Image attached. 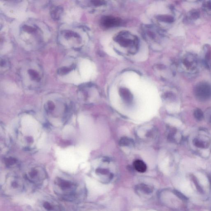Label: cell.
I'll return each instance as SVG.
<instances>
[{
  "label": "cell",
  "instance_id": "obj_1",
  "mask_svg": "<svg viewBox=\"0 0 211 211\" xmlns=\"http://www.w3.org/2000/svg\"><path fill=\"white\" fill-rule=\"evenodd\" d=\"M22 117L17 129V136L25 148L33 150L43 130L42 124L31 115L26 114Z\"/></svg>",
  "mask_w": 211,
  "mask_h": 211
},
{
  "label": "cell",
  "instance_id": "obj_2",
  "mask_svg": "<svg viewBox=\"0 0 211 211\" xmlns=\"http://www.w3.org/2000/svg\"><path fill=\"white\" fill-rule=\"evenodd\" d=\"M67 102L61 100H50L44 105L46 115L51 124L61 125L65 123L70 113Z\"/></svg>",
  "mask_w": 211,
  "mask_h": 211
},
{
  "label": "cell",
  "instance_id": "obj_3",
  "mask_svg": "<svg viewBox=\"0 0 211 211\" xmlns=\"http://www.w3.org/2000/svg\"><path fill=\"white\" fill-rule=\"evenodd\" d=\"M55 192L65 199L75 198L77 185L73 182L62 178H56L54 183Z\"/></svg>",
  "mask_w": 211,
  "mask_h": 211
},
{
  "label": "cell",
  "instance_id": "obj_4",
  "mask_svg": "<svg viewBox=\"0 0 211 211\" xmlns=\"http://www.w3.org/2000/svg\"><path fill=\"white\" fill-rule=\"evenodd\" d=\"M4 188L5 191L9 194H16L23 191L24 185L19 177L14 174H10L6 178Z\"/></svg>",
  "mask_w": 211,
  "mask_h": 211
},
{
  "label": "cell",
  "instance_id": "obj_5",
  "mask_svg": "<svg viewBox=\"0 0 211 211\" xmlns=\"http://www.w3.org/2000/svg\"><path fill=\"white\" fill-rule=\"evenodd\" d=\"M26 179L35 184H40L47 178L45 169L39 165H34L28 169L25 173Z\"/></svg>",
  "mask_w": 211,
  "mask_h": 211
},
{
  "label": "cell",
  "instance_id": "obj_6",
  "mask_svg": "<svg viewBox=\"0 0 211 211\" xmlns=\"http://www.w3.org/2000/svg\"><path fill=\"white\" fill-rule=\"evenodd\" d=\"M120 23V19L116 17L106 16L101 20V24L103 25L107 28L118 26Z\"/></svg>",
  "mask_w": 211,
  "mask_h": 211
},
{
  "label": "cell",
  "instance_id": "obj_7",
  "mask_svg": "<svg viewBox=\"0 0 211 211\" xmlns=\"http://www.w3.org/2000/svg\"><path fill=\"white\" fill-rule=\"evenodd\" d=\"M42 208L46 211H58L59 207L51 201H44L42 204Z\"/></svg>",
  "mask_w": 211,
  "mask_h": 211
},
{
  "label": "cell",
  "instance_id": "obj_8",
  "mask_svg": "<svg viewBox=\"0 0 211 211\" xmlns=\"http://www.w3.org/2000/svg\"><path fill=\"white\" fill-rule=\"evenodd\" d=\"M120 95L123 100L127 103H130L132 100V95L128 89L123 88L120 89Z\"/></svg>",
  "mask_w": 211,
  "mask_h": 211
},
{
  "label": "cell",
  "instance_id": "obj_9",
  "mask_svg": "<svg viewBox=\"0 0 211 211\" xmlns=\"http://www.w3.org/2000/svg\"><path fill=\"white\" fill-rule=\"evenodd\" d=\"M133 165L135 169L139 173H143L146 171L147 166L143 161L140 159H137L134 161Z\"/></svg>",
  "mask_w": 211,
  "mask_h": 211
},
{
  "label": "cell",
  "instance_id": "obj_10",
  "mask_svg": "<svg viewBox=\"0 0 211 211\" xmlns=\"http://www.w3.org/2000/svg\"><path fill=\"white\" fill-rule=\"evenodd\" d=\"M115 40L122 46L124 47H127L132 42L131 40L128 39L121 36H118Z\"/></svg>",
  "mask_w": 211,
  "mask_h": 211
},
{
  "label": "cell",
  "instance_id": "obj_11",
  "mask_svg": "<svg viewBox=\"0 0 211 211\" xmlns=\"http://www.w3.org/2000/svg\"><path fill=\"white\" fill-rule=\"evenodd\" d=\"M62 12V9L61 7H57L54 9L51 12L52 17L55 20H58L59 18V16L60 14Z\"/></svg>",
  "mask_w": 211,
  "mask_h": 211
},
{
  "label": "cell",
  "instance_id": "obj_12",
  "mask_svg": "<svg viewBox=\"0 0 211 211\" xmlns=\"http://www.w3.org/2000/svg\"><path fill=\"white\" fill-rule=\"evenodd\" d=\"M17 161L14 158H9L5 159V164L9 168H12L17 164Z\"/></svg>",
  "mask_w": 211,
  "mask_h": 211
},
{
  "label": "cell",
  "instance_id": "obj_13",
  "mask_svg": "<svg viewBox=\"0 0 211 211\" xmlns=\"http://www.w3.org/2000/svg\"><path fill=\"white\" fill-rule=\"evenodd\" d=\"M158 18L159 20L164 22H171L173 21V17L169 16H158Z\"/></svg>",
  "mask_w": 211,
  "mask_h": 211
},
{
  "label": "cell",
  "instance_id": "obj_14",
  "mask_svg": "<svg viewBox=\"0 0 211 211\" xmlns=\"http://www.w3.org/2000/svg\"><path fill=\"white\" fill-rule=\"evenodd\" d=\"M139 188L142 191L146 193H150L152 192V188H150V187L149 186L146 185H140Z\"/></svg>",
  "mask_w": 211,
  "mask_h": 211
},
{
  "label": "cell",
  "instance_id": "obj_15",
  "mask_svg": "<svg viewBox=\"0 0 211 211\" xmlns=\"http://www.w3.org/2000/svg\"><path fill=\"white\" fill-rule=\"evenodd\" d=\"M29 73L30 75H31V77H32V79H34V80H37L38 81L39 80V75L35 71L33 70H29Z\"/></svg>",
  "mask_w": 211,
  "mask_h": 211
},
{
  "label": "cell",
  "instance_id": "obj_16",
  "mask_svg": "<svg viewBox=\"0 0 211 211\" xmlns=\"http://www.w3.org/2000/svg\"><path fill=\"white\" fill-rule=\"evenodd\" d=\"M121 143L120 144H122L123 145H126L128 146L130 145V144H131V141H130V140L128 139L127 138H123L121 141Z\"/></svg>",
  "mask_w": 211,
  "mask_h": 211
},
{
  "label": "cell",
  "instance_id": "obj_17",
  "mask_svg": "<svg viewBox=\"0 0 211 211\" xmlns=\"http://www.w3.org/2000/svg\"><path fill=\"white\" fill-rule=\"evenodd\" d=\"M71 70V69L68 68H63L62 69H60L59 70V73L60 74H66V73L69 72V71Z\"/></svg>",
  "mask_w": 211,
  "mask_h": 211
},
{
  "label": "cell",
  "instance_id": "obj_18",
  "mask_svg": "<svg viewBox=\"0 0 211 211\" xmlns=\"http://www.w3.org/2000/svg\"><path fill=\"white\" fill-rule=\"evenodd\" d=\"M174 193H175V194L178 197H179V198H181V199L183 200H187L186 197L184 195L182 194V193H181L180 192H178L177 191H174Z\"/></svg>",
  "mask_w": 211,
  "mask_h": 211
},
{
  "label": "cell",
  "instance_id": "obj_19",
  "mask_svg": "<svg viewBox=\"0 0 211 211\" xmlns=\"http://www.w3.org/2000/svg\"><path fill=\"white\" fill-rule=\"evenodd\" d=\"M193 182H194V184H195V187H196L197 189L199 191V192H203V190H202V188H201L200 186L197 182L196 180L195 179H194L193 180Z\"/></svg>",
  "mask_w": 211,
  "mask_h": 211
},
{
  "label": "cell",
  "instance_id": "obj_20",
  "mask_svg": "<svg viewBox=\"0 0 211 211\" xmlns=\"http://www.w3.org/2000/svg\"><path fill=\"white\" fill-rule=\"evenodd\" d=\"M24 29L25 31H28V32H31L35 31V29L33 28L27 26H24Z\"/></svg>",
  "mask_w": 211,
  "mask_h": 211
},
{
  "label": "cell",
  "instance_id": "obj_21",
  "mask_svg": "<svg viewBox=\"0 0 211 211\" xmlns=\"http://www.w3.org/2000/svg\"><path fill=\"white\" fill-rule=\"evenodd\" d=\"M92 2L94 5H96V6H99V5H101L104 3L103 1H92Z\"/></svg>",
  "mask_w": 211,
  "mask_h": 211
}]
</instances>
